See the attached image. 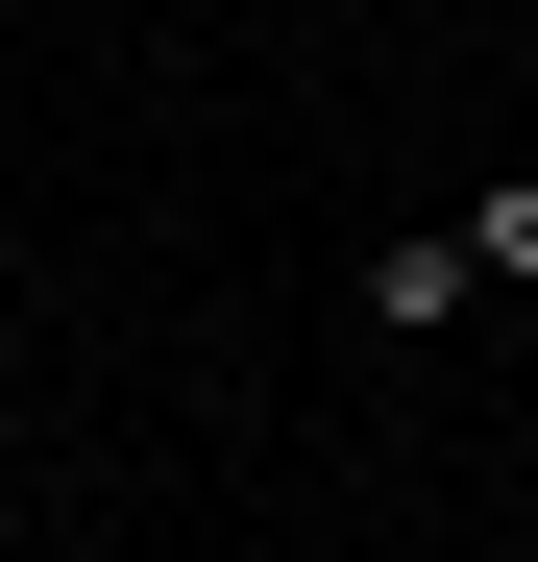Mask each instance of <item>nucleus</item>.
Returning a JSON list of instances; mask_svg holds the SVG:
<instances>
[{"label": "nucleus", "instance_id": "obj_1", "mask_svg": "<svg viewBox=\"0 0 538 562\" xmlns=\"http://www.w3.org/2000/svg\"><path fill=\"white\" fill-rule=\"evenodd\" d=\"M466 294H490V269H466V221H416V245H368V318H392V342H440Z\"/></svg>", "mask_w": 538, "mask_h": 562}, {"label": "nucleus", "instance_id": "obj_2", "mask_svg": "<svg viewBox=\"0 0 538 562\" xmlns=\"http://www.w3.org/2000/svg\"><path fill=\"white\" fill-rule=\"evenodd\" d=\"M466 269H490V294H538V171H514V196H466Z\"/></svg>", "mask_w": 538, "mask_h": 562}]
</instances>
